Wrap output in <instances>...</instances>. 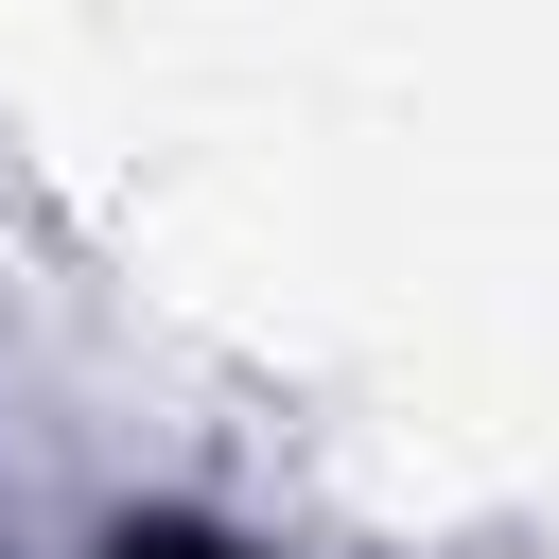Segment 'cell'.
Here are the masks:
<instances>
[{"label":"cell","instance_id":"1","mask_svg":"<svg viewBox=\"0 0 559 559\" xmlns=\"http://www.w3.org/2000/svg\"><path fill=\"white\" fill-rule=\"evenodd\" d=\"M105 559H262V542H227L210 507H122V524H105Z\"/></svg>","mask_w":559,"mask_h":559}]
</instances>
